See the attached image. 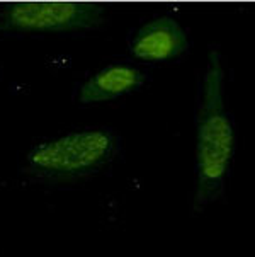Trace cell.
<instances>
[{
	"instance_id": "obj_1",
	"label": "cell",
	"mask_w": 255,
	"mask_h": 257,
	"mask_svg": "<svg viewBox=\"0 0 255 257\" xmlns=\"http://www.w3.org/2000/svg\"><path fill=\"white\" fill-rule=\"evenodd\" d=\"M236 150L235 121L226 104V72L218 46L209 48L197 87L192 210L224 198Z\"/></svg>"
},
{
	"instance_id": "obj_2",
	"label": "cell",
	"mask_w": 255,
	"mask_h": 257,
	"mask_svg": "<svg viewBox=\"0 0 255 257\" xmlns=\"http://www.w3.org/2000/svg\"><path fill=\"white\" fill-rule=\"evenodd\" d=\"M121 152V137L111 128H89L34 145L24 174L45 184H70L102 172Z\"/></svg>"
},
{
	"instance_id": "obj_3",
	"label": "cell",
	"mask_w": 255,
	"mask_h": 257,
	"mask_svg": "<svg viewBox=\"0 0 255 257\" xmlns=\"http://www.w3.org/2000/svg\"><path fill=\"white\" fill-rule=\"evenodd\" d=\"M107 9L96 2H11L0 7V34H75L102 28Z\"/></svg>"
},
{
	"instance_id": "obj_4",
	"label": "cell",
	"mask_w": 255,
	"mask_h": 257,
	"mask_svg": "<svg viewBox=\"0 0 255 257\" xmlns=\"http://www.w3.org/2000/svg\"><path fill=\"white\" fill-rule=\"evenodd\" d=\"M129 53L146 63H165L182 58L191 50V39L184 26L172 16L146 21L129 34Z\"/></svg>"
},
{
	"instance_id": "obj_5",
	"label": "cell",
	"mask_w": 255,
	"mask_h": 257,
	"mask_svg": "<svg viewBox=\"0 0 255 257\" xmlns=\"http://www.w3.org/2000/svg\"><path fill=\"white\" fill-rule=\"evenodd\" d=\"M148 82V73L133 63H112L94 73L80 85L77 101L80 104H97L114 101L135 90H140Z\"/></svg>"
}]
</instances>
